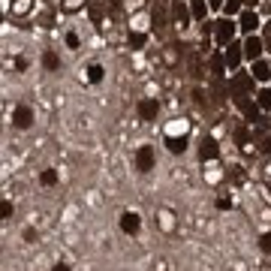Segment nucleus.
Segmentation results:
<instances>
[{
  "mask_svg": "<svg viewBox=\"0 0 271 271\" xmlns=\"http://www.w3.org/2000/svg\"><path fill=\"white\" fill-rule=\"evenodd\" d=\"M235 30H238V24H235V21H229V15H226L223 21H217V24H214L217 43H220V46H229V43H232V36H235Z\"/></svg>",
  "mask_w": 271,
  "mask_h": 271,
  "instance_id": "f257e3e1",
  "label": "nucleus"
},
{
  "mask_svg": "<svg viewBox=\"0 0 271 271\" xmlns=\"http://www.w3.org/2000/svg\"><path fill=\"white\" fill-rule=\"evenodd\" d=\"M235 106L241 108V114L247 121H259V103H253L247 94H235Z\"/></svg>",
  "mask_w": 271,
  "mask_h": 271,
  "instance_id": "f03ea898",
  "label": "nucleus"
},
{
  "mask_svg": "<svg viewBox=\"0 0 271 271\" xmlns=\"http://www.w3.org/2000/svg\"><path fill=\"white\" fill-rule=\"evenodd\" d=\"M154 160H157V157H154V148L151 145H142L136 151V169L139 172H151L154 169Z\"/></svg>",
  "mask_w": 271,
  "mask_h": 271,
  "instance_id": "7ed1b4c3",
  "label": "nucleus"
},
{
  "mask_svg": "<svg viewBox=\"0 0 271 271\" xmlns=\"http://www.w3.org/2000/svg\"><path fill=\"white\" fill-rule=\"evenodd\" d=\"M190 15H193V9L187 6V0H172V18H175L181 27H187Z\"/></svg>",
  "mask_w": 271,
  "mask_h": 271,
  "instance_id": "20e7f679",
  "label": "nucleus"
},
{
  "mask_svg": "<svg viewBox=\"0 0 271 271\" xmlns=\"http://www.w3.org/2000/svg\"><path fill=\"white\" fill-rule=\"evenodd\" d=\"M265 52V43L259 40V36H247V40H244V57H250V60H259V54Z\"/></svg>",
  "mask_w": 271,
  "mask_h": 271,
  "instance_id": "39448f33",
  "label": "nucleus"
},
{
  "mask_svg": "<svg viewBox=\"0 0 271 271\" xmlns=\"http://www.w3.org/2000/svg\"><path fill=\"white\" fill-rule=\"evenodd\" d=\"M33 124V111L27 108V106H18L15 111H12V127H18V130H27Z\"/></svg>",
  "mask_w": 271,
  "mask_h": 271,
  "instance_id": "423d86ee",
  "label": "nucleus"
},
{
  "mask_svg": "<svg viewBox=\"0 0 271 271\" xmlns=\"http://www.w3.org/2000/svg\"><path fill=\"white\" fill-rule=\"evenodd\" d=\"M226 66L229 69H238V63H241V57H244V46H235V43H229V49H226Z\"/></svg>",
  "mask_w": 271,
  "mask_h": 271,
  "instance_id": "0eeeda50",
  "label": "nucleus"
},
{
  "mask_svg": "<svg viewBox=\"0 0 271 271\" xmlns=\"http://www.w3.org/2000/svg\"><path fill=\"white\" fill-rule=\"evenodd\" d=\"M157 111H160V103L157 100H142L139 103V118L142 121H154V118H157Z\"/></svg>",
  "mask_w": 271,
  "mask_h": 271,
  "instance_id": "6e6552de",
  "label": "nucleus"
},
{
  "mask_svg": "<svg viewBox=\"0 0 271 271\" xmlns=\"http://www.w3.org/2000/svg\"><path fill=\"white\" fill-rule=\"evenodd\" d=\"M229 88H232V94H250V91H253V75H244V72L235 75Z\"/></svg>",
  "mask_w": 271,
  "mask_h": 271,
  "instance_id": "1a4fd4ad",
  "label": "nucleus"
},
{
  "mask_svg": "<svg viewBox=\"0 0 271 271\" xmlns=\"http://www.w3.org/2000/svg\"><path fill=\"white\" fill-rule=\"evenodd\" d=\"M217 154H220V148H217V142H214L211 136H205V139L199 142V157H202V160H214V157H217Z\"/></svg>",
  "mask_w": 271,
  "mask_h": 271,
  "instance_id": "9d476101",
  "label": "nucleus"
},
{
  "mask_svg": "<svg viewBox=\"0 0 271 271\" xmlns=\"http://www.w3.org/2000/svg\"><path fill=\"white\" fill-rule=\"evenodd\" d=\"M139 226H142V220H139V214H133V211H127V214H121V229L127 232V235H136V232H139Z\"/></svg>",
  "mask_w": 271,
  "mask_h": 271,
  "instance_id": "9b49d317",
  "label": "nucleus"
},
{
  "mask_svg": "<svg viewBox=\"0 0 271 271\" xmlns=\"http://www.w3.org/2000/svg\"><path fill=\"white\" fill-rule=\"evenodd\" d=\"M238 27H241V30H244L247 36H250V33H253V30L259 27V18H256V12H253V9L241 12V21H238Z\"/></svg>",
  "mask_w": 271,
  "mask_h": 271,
  "instance_id": "f8f14e48",
  "label": "nucleus"
},
{
  "mask_svg": "<svg viewBox=\"0 0 271 271\" xmlns=\"http://www.w3.org/2000/svg\"><path fill=\"white\" fill-rule=\"evenodd\" d=\"M151 24L154 27H166V0H157V6L151 12Z\"/></svg>",
  "mask_w": 271,
  "mask_h": 271,
  "instance_id": "ddd939ff",
  "label": "nucleus"
},
{
  "mask_svg": "<svg viewBox=\"0 0 271 271\" xmlns=\"http://www.w3.org/2000/svg\"><path fill=\"white\" fill-rule=\"evenodd\" d=\"M253 79H256V82H268V79H271V63L253 60Z\"/></svg>",
  "mask_w": 271,
  "mask_h": 271,
  "instance_id": "4468645a",
  "label": "nucleus"
},
{
  "mask_svg": "<svg viewBox=\"0 0 271 271\" xmlns=\"http://www.w3.org/2000/svg\"><path fill=\"white\" fill-rule=\"evenodd\" d=\"M226 82H223V75H214V103H223L226 100Z\"/></svg>",
  "mask_w": 271,
  "mask_h": 271,
  "instance_id": "2eb2a0df",
  "label": "nucleus"
},
{
  "mask_svg": "<svg viewBox=\"0 0 271 271\" xmlns=\"http://www.w3.org/2000/svg\"><path fill=\"white\" fill-rule=\"evenodd\" d=\"M166 145H169V151H172V154H184V151H187V136H181V139L169 136V139H166Z\"/></svg>",
  "mask_w": 271,
  "mask_h": 271,
  "instance_id": "dca6fc26",
  "label": "nucleus"
},
{
  "mask_svg": "<svg viewBox=\"0 0 271 271\" xmlns=\"http://www.w3.org/2000/svg\"><path fill=\"white\" fill-rule=\"evenodd\" d=\"M190 9H193V18H199V21H205V12H208V6H205V0H193V3H190Z\"/></svg>",
  "mask_w": 271,
  "mask_h": 271,
  "instance_id": "f3484780",
  "label": "nucleus"
},
{
  "mask_svg": "<svg viewBox=\"0 0 271 271\" xmlns=\"http://www.w3.org/2000/svg\"><path fill=\"white\" fill-rule=\"evenodd\" d=\"M235 145H241V148L250 145V130L247 127H235Z\"/></svg>",
  "mask_w": 271,
  "mask_h": 271,
  "instance_id": "a211bd4d",
  "label": "nucleus"
},
{
  "mask_svg": "<svg viewBox=\"0 0 271 271\" xmlns=\"http://www.w3.org/2000/svg\"><path fill=\"white\" fill-rule=\"evenodd\" d=\"M190 75H193V79H202V66H199V54L196 52L190 54Z\"/></svg>",
  "mask_w": 271,
  "mask_h": 271,
  "instance_id": "6ab92c4d",
  "label": "nucleus"
},
{
  "mask_svg": "<svg viewBox=\"0 0 271 271\" xmlns=\"http://www.w3.org/2000/svg\"><path fill=\"white\" fill-rule=\"evenodd\" d=\"M43 63H46V69H60V57L54 52H46L43 54Z\"/></svg>",
  "mask_w": 271,
  "mask_h": 271,
  "instance_id": "aec40b11",
  "label": "nucleus"
},
{
  "mask_svg": "<svg viewBox=\"0 0 271 271\" xmlns=\"http://www.w3.org/2000/svg\"><path fill=\"white\" fill-rule=\"evenodd\" d=\"M256 103H259V108H271V88L259 91V94H256Z\"/></svg>",
  "mask_w": 271,
  "mask_h": 271,
  "instance_id": "412c9836",
  "label": "nucleus"
},
{
  "mask_svg": "<svg viewBox=\"0 0 271 271\" xmlns=\"http://www.w3.org/2000/svg\"><path fill=\"white\" fill-rule=\"evenodd\" d=\"M88 79H91L94 85L103 82V66H100V63H91V66H88Z\"/></svg>",
  "mask_w": 271,
  "mask_h": 271,
  "instance_id": "4be33fe9",
  "label": "nucleus"
},
{
  "mask_svg": "<svg viewBox=\"0 0 271 271\" xmlns=\"http://www.w3.org/2000/svg\"><path fill=\"white\" fill-rule=\"evenodd\" d=\"M223 63H226V57L214 54V57H211V75H223Z\"/></svg>",
  "mask_w": 271,
  "mask_h": 271,
  "instance_id": "5701e85b",
  "label": "nucleus"
},
{
  "mask_svg": "<svg viewBox=\"0 0 271 271\" xmlns=\"http://www.w3.org/2000/svg\"><path fill=\"white\" fill-rule=\"evenodd\" d=\"M40 181H43L46 187H52V184H57V172H54V169H46V172L40 175Z\"/></svg>",
  "mask_w": 271,
  "mask_h": 271,
  "instance_id": "b1692460",
  "label": "nucleus"
},
{
  "mask_svg": "<svg viewBox=\"0 0 271 271\" xmlns=\"http://www.w3.org/2000/svg\"><path fill=\"white\" fill-rule=\"evenodd\" d=\"M241 3H244V0H226V3H223V9H226V15H235V12L241 9Z\"/></svg>",
  "mask_w": 271,
  "mask_h": 271,
  "instance_id": "393cba45",
  "label": "nucleus"
},
{
  "mask_svg": "<svg viewBox=\"0 0 271 271\" xmlns=\"http://www.w3.org/2000/svg\"><path fill=\"white\" fill-rule=\"evenodd\" d=\"M145 46V33H130V49H142Z\"/></svg>",
  "mask_w": 271,
  "mask_h": 271,
  "instance_id": "a878e982",
  "label": "nucleus"
},
{
  "mask_svg": "<svg viewBox=\"0 0 271 271\" xmlns=\"http://www.w3.org/2000/svg\"><path fill=\"white\" fill-rule=\"evenodd\" d=\"M91 18H94V24L103 21V6H100V3H91Z\"/></svg>",
  "mask_w": 271,
  "mask_h": 271,
  "instance_id": "bb28decb",
  "label": "nucleus"
},
{
  "mask_svg": "<svg viewBox=\"0 0 271 271\" xmlns=\"http://www.w3.org/2000/svg\"><path fill=\"white\" fill-rule=\"evenodd\" d=\"M259 247H262V253H271V232H265L259 238Z\"/></svg>",
  "mask_w": 271,
  "mask_h": 271,
  "instance_id": "cd10ccee",
  "label": "nucleus"
},
{
  "mask_svg": "<svg viewBox=\"0 0 271 271\" xmlns=\"http://www.w3.org/2000/svg\"><path fill=\"white\" fill-rule=\"evenodd\" d=\"M0 214H3V220H9V217H12V205L3 202V205H0Z\"/></svg>",
  "mask_w": 271,
  "mask_h": 271,
  "instance_id": "c85d7f7f",
  "label": "nucleus"
},
{
  "mask_svg": "<svg viewBox=\"0 0 271 271\" xmlns=\"http://www.w3.org/2000/svg\"><path fill=\"white\" fill-rule=\"evenodd\" d=\"M66 46H69V49H79V36H75V33H66Z\"/></svg>",
  "mask_w": 271,
  "mask_h": 271,
  "instance_id": "c756f323",
  "label": "nucleus"
},
{
  "mask_svg": "<svg viewBox=\"0 0 271 271\" xmlns=\"http://www.w3.org/2000/svg\"><path fill=\"white\" fill-rule=\"evenodd\" d=\"M259 151H262V154H268V157H271V139H262V142H259Z\"/></svg>",
  "mask_w": 271,
  "mask_h": 271,
  "instance_id": "7c9ffc66",
  "label": "nucleus"
},
{
  "mask_svg": "<svg viewBox=\"0 0 271 271\" xmlns=\"http://www.w3.org/2000/svg\"><path fill=\"white\" fill-rule=\"evenodd\" d=\"M265 49L271 52V21H268V27H265Z\"/></svg>",
  "mask_w": 271,
  "mask_h": 271,
  "instance_id": "2f4dec72",
  "label": "nucleus"
},
{
  "mask_svg": "<svg viewBox=\"0 0 271 271\" xmlns=\"http://www.w3.org/2000/svg\"><path fill=\"white\" fill-rule=\"evenodd\" d=\"M193 97H196V106H205V94L202 91H193Z\"/></svg>",
  "mask_w": 271,
  "mask_h": 271,
  "instance_id": "473e14b6",
  "label": "nucleus"
},
{
  "mask_svg": "<svg viewBox=\"0 0 271 271\" xmlns=\"http://www.w3.org/2000/svg\"><path fill=\"white\" fill-rule=\"evenodd\" d=\"M229 205H232V202H229V199H217V208H220V211H226V208H229Z\"/></svg>",
  "mask_w": 271,
  "mask_h": 271,
  "instance_id": "72a5a7b5",
  "label": "nucleus"
},
{
  "mask_svg": "<svg viewBox=\"0 0 271 271\" xmlns=\"http://www.w3.org/2000/svg\"><path fill=\"white\" fill-rule=\"evenodd\" d=\"M52 271H69V265H63V262H57V265H54Z\"/></svg>",
  "mask_w": 271,
  "mask_h": 271,
  "instance_id": "f704fd0d",
  "label": "nucleus"
},
{
  "mask_svg": "<svg viewBox=\"0 0 271 271\" xmlns=\"http://www.w3.org/2000/svg\"><path fill=\"white\" fill-rule=\"evenodd\" d=\"M226 0H208V6H223Z\"/></svg>",
  "mask_w": 271,
  "mask_h": 271,
  "instance_id": "c9c22d12",
  "label": "nucleus"
},
{
  "mask_svg": "<svg viewBox=\"0 0 271 271\" xmlns=\"http://www.w3.org/2000/svg\"><path fill=\"white\" fill-rule=\"evenodd\" d=\"M66 6L72 9V6H79V0H66Z\"/></svg>",
  "mask_w": 271,
  "mask_h": 271,
  "instance_id": "e433bc0d",
  "label": "nucleus"
},
{
  "mask_svg": "<svg viewBox=\"0 0 271 271\" xmlns=\"http://www.w3.org/2000/svg\"><path fill=\"white\" fill-rule=\"evenodd\" d=\"M244 3H247V6H256V3H259V0H244Z\"/></svg>",
  "mask_w": 271,
  "mask_h": 271,
  "instance_id": "4c0bfd02",
  "label": "nucleus"
},
{
  "mask_svg": "<svg viewBox=\"0 0 271 271\" xmlns=\"http://www.w3.org/2000/svg\"><path fill=\"white\" fill-rule=\"evenodd\" d=\"M268 190H271V178H268Z\"/></svg>",
  "mask_w": 271,
  "mask_h": 271,
  "instance_id": "58836bf2",
  "label": "nucleus"
}]
</instances>
